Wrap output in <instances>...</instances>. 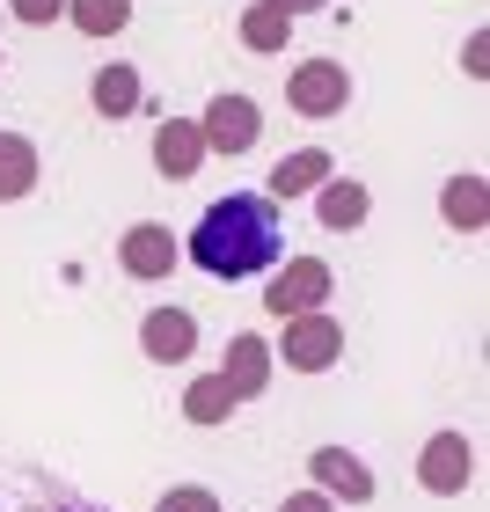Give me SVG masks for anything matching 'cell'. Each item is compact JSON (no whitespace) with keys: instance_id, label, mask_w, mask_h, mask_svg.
<instances>
[{"instance_id":"ffe728a7","label":"cell","mask_w":490,"mask_h":512,"mask_svg":"<svg viewBox=\"0 0 490 512\" xmlns=\"http://www.w3.org/2000/svg\"><path fill=\"white\" fill-rule=\"evenodd\" d=\"M154 512H220V498L205 491V483H176V491H161Z\"/></svg>"},{"instance_id":"ba28073f","label":"cell","mask_w":490,"mask_h":512,"mask_svg":"<svg viewBox=\"0 0 490 512\" xmlns=\"http://www.w3.org/2000/svg\"><path fill=\"white\" fill-rule=\"evenodd\" d=\"M308 476H315L322 498H344V505H366L373 498V469H366L352 447H315L308 454Z\"/></svg>"},{"instance_id":"7402d4cb","label":"cell","mask_w":490,"mask_h":512,"mask_svg":"<svg viewBox=\"0 0 490 512\" xmlns=\"http://www.w3.org/2000/svg\"><path fill=\"white\" fill-rule=\"evenodd\" d=\"M278 512H337V498H322V491H293Z\"/></svg>"},{"instance_id":"30bf717a","label":"cell","mask_w":490,"mask_h":512,"mask_svg":"<svg viewBox=\"0 0 490 512\" xmlns=\"http://www.w3.org/2000/svg\"><path fill=\"white\" fill-rule=\"evenodd\" d=\"M154 169L169 176V183H183V176L205 169V139H198L191 118H161V125H154Z\"/></svg>"},{"instance_id":"3957f363","label":"cell","mask_w":490,"mask_h":512,"mask_svg":"<svg viewBox=\"0 0 490 512\" xmlns=\"http://www.w3.org/2000/svg\"><path fill=\"white\" fill-rule=\"evenodd\" d=\"M330 293H337V271L322 264V256H286V264L271 271V286H264V308L286 322V315H315V308H330Z\"/></svg>"},{"instance_id":"8992f818","label":"cell","mask_w":490,"mask_h":512,"mask_svg":"<svg viewBox=\"0 0 490 512\" xmlns=\"http://www.w3.org/2000/svg\"><path fill=\"white\" fill-rule=\"evenodd\" d=\"M417 483H425L432 498H461L476 483V447L461 432H432L425 454H417Z\"/></svg>"},{"instance_id":"9c48e42d","label":"cell","mask_w":490,"mask_h":512,"mask_svg":"<svg viewBox=\"0 0 490 512\" xmlns=\"http://www.w3.org/2000/svg\"><path fill=\"white\" fill-rule=\"evenodd\" d=\"M139 352H147L154 366H183L198 352V315L191 308H154L147 322H139Z\"/></svg>"},{"instance_id":"e0dca14e","label":"cell","mask_w":490,"mask_h":512,"mask_svg":"<svg viewBox=\"0 0 490 512\" xmlns=\"http://www.w3.org/2000/svg\"><path fill=\"white\" fill-rule=\"evenodd\" d=\"M235 410L242 403H235V388H227L220 374H198L191 388H183V417H191V425H227Z\"/></svg>"},{"instance_id":"d6986e66","label":"cell","mask_w":490,"mask_h":512,"mask_svg":"<svg viewBox=\"0 0 490 512\" xmlns=\"http://www.w3.org/2000/svg\"><path fill=\"white\" fill-rule=\"evenodd\" d=\"M66 22H74L81 37H118L132 22V0H66Z\"/></svg>"},{"instance_id":"5b68a950","label":"cell","mask_w":490,"mask_h":512,"mask_svg":"<svg viewBox=\"0 0 490 512\" xmlns=\"http://www.w3.org/2000/svg\"><path fill=\"white\" fill-rule=\"evenodd\" d=\"M286 103L300 110V118H344V103H352L344 59H300L293 81H286Z\"/></svg>"},{"instance_id":"8fae6325","label":"cell","mask_w":490,"mask_h":512,"mask_svg":"<svg viewBox=\"0 0 490 512\" xmlns=\"http://www.w3.org/2000/svg\"><path fill=\"white\" fill-rule=\"evenodd\" d=\"M220 381L235 388V403L264 395V388H271V344L256 337V330H242L235 344H227V359H220Z\"/></svg>"},{"instance_id":"52a82bcc","label":"cell","mask_w":490,"mask_h":512,"mask_svg":"<svg viewBox=\"0 0 490 512\" xmlns=\"http://www.w3.org/2000/svg\"><path fill=\"white\" fill-rule=\"evenodd\" d=\"M118 264H125L132 278H169V271L183 264V242H176L161 220H132L125 242H118Z\"/></svg>"},{"instance_id":"cb8c5ba5","label":"cell","mask_w":490,"mask_h":512,"mask_svg":"<svg viewBox=\"0 0 490 512\" xmlns=\"http://www.w3.org/2000/svg\"><path fill=\"white\" fill-rule=\"evenodd\" d=\"M271 8H286V15L300 22V15H315V8H330V0H271Z\"/></svg>"},{"instance_id":"7a4b0ae2","label":"cell","mask_w":490,"mask_h":512,"mask_svg":"<svg viewBox=\"0 0 490 512\" xmlns=\"http://www.w3.org/2000/svg\"><path fill=\"white\" fill-rule=\"evenodd\" d=\"M271 359H286L293 374H330V366L344 359V322L330 308L315 315H286V337L271 344Z\"/></svg>"},{"instance_id":"ac0fdd59","label":"cell","mask_w":490,"mask_h":512,"mask_svg":"<svg viewBox=\"0 0 490 512\" xmlns=\"http://www.w3.org/2000/svg\"><path fill=\"white\" fill-rule=\"evenodd\" d=\"M286 37H293L286 8H271V0H249V8H242V44H249V52H286Z\"/></svg>"},{"instance_id":"7c38bea8","label":"cell","mask_w":490,"mask_h":512,"mask_svg":"<svg viewBox=\"0 0 490 512\" xmlns=\"http://www.w3.org/2000/svg\"><path fill=\"white\" fill-rule=\"evenodd\" d=\"M439 213H447L454 235H483V227H490V183H483L476 169L447 176V191H439Z\"/></svg>"},{"instance_id":"44dd1931","label":"cell","mask_w":490,"mask_h":512,"mask_svg":"<svg viewBox=\"0 0 490 512\" xmlns=\"http://www.w3.org/2000/svg\"><path fill=\"white\" fill-rule=\"evenodd\" d=\"M0 15H15V22H30V30H44V22L66 15V0H0Z\"/></svg>"},{"instance_id":"5bb4252c","label":"cell","mask_w":490,"mask_h":512,"mask_svg":"<svg viewBox=\"0 0 490 512\" xmlns=\"http://www.w3.org/2000/svg\"><path fill=\"white\" fill-rule=\"evenodd\" d=\"M366 213H373V191H366V183H352V176H330V183L315 191V220L330 227V235L366 227Z\"/></svg>"},{"instance_id":"4fadbf2b","label":"cell","mask_w":490,"mask_h":512,"mask_svg":"<svg viewBox=\"0 0 490 512\" xmlns=\"http://www.w3.org/2000/svg\"><path fill=\"white\" fill-rule=\"evenodd\" d=\"M330 176H337V161L322 154V147H293V154L271 169V191H264V198H315Z\"/></svg>"},{"instance_id":"603a6c76","label":"cell","mask_w":490,"mask_h":512,"mask_svg":"<svg viewBox=\"0 0 490 512\" xmlns=\"http://www.w3.org/2000/svg\"><path fill=\"white\" fill-rule=\"evenodd\" d=\"M461 59H469V74H476V81H483V74H490V37H483V30H476V37H469V52H461Z\"/></svg>"},{"instance_id":"277c9868","label":"cell","mask_w":490,"mask_h":512,"mask_svg":"<svg viewBox=\"0 0 490 512\" xmlns=\"http://www.w3.org/2000/svg\"><path fill=\"white\" fill-rule=\"evenodd\" d=\"M191 125L205 139V154H249L256 139H264V110L227 88V96H213V103H205V118H191Z\"/></svg>"},{"instance_id":"2e32d148","label":"cell","mask_w":490,"mask_h":512,"mask_svg":"<svg viewBox=\"0 0 490 512\" xmlns=\"http://www.w3.org/2000/svg\"><path fill=\"white\" fill-rule=\"evenodd\" d=\"M88 103H96L103 118H132V110H139V66H125V59L96 66V81H88Z\"/></svg>"},{"instance_id":"6da1fadb","label":"cell","mask_w":490,"mask_h":512,"mask_svg":"<svg viewBox=\"0 0 490 512\" xmlns=\"http://www.w3.org/2000/svg\"><path fill=\"white\" fill-rule=\"evenodd\" d=\"M191 264L205 278H249V271H271L278 264V198H256V191H235V198H213L205 220L191 227Z\"/></svg>"},{"instance_id":"9a60e30c","label":"cell","mask_w":490,"mask_h":512,"mask_svg":"<svg viewBox=\"0 0 490 512\" xmlns=\"http://www.w3.org/2000/svg\"><path fill=\"white\" fill-rule=\"evenodd\" d=\"M37 139H22V132H0V205H15V198H30L37 191Z\"/></svg>"},{"instance_id":"d4e9b609","label":"cell","mask_w":490,"mask_h":512,"mask_svg":"<svg viewBox=\"0 0 490 512\" xmlns=\"http://www.w3.org/2000/svg\"><path fill=\"white\" fill-rule=\"evenodd\" d=\"M0 22H8V15H0Z\"/></svg>"}]
</instances>
